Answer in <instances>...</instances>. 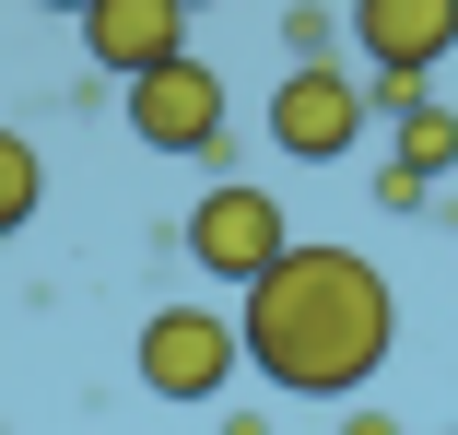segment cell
Masks as SVG:
<instances>
[{
	"mask_svg": "<svg viewBox=\"0 0 458 435\" xmlns=\"http://www.w3.org/2000/svg\"><path fill=\"white\" fill-rule=\"evenodd\" d=\"M400 341V294L364 247H283L235 306V354L294 388V400H352Z\"/></svg>",
	"mask_w": 458,
	"mask_h": 435,
	"instance_id": "obj_1",
	"label": "cell"
},
{
	"mask_svg": "<svg viewBox=\"0 0 458 435\" xmlns=\"http://www.w3.org/2000/svg\"><path fill=\"white\" fill-rule=\"evenodd\" d=\"M283 247H294V224H283V189H247V177H224V189H200V200H189V259H200L212 283H235V294H247V283H259Z\"/></svg>",
	"mask_w": 458,
	"mask_h": 435,
	"instance_id": "obj_2",
	"label": "cell"
},
{
	"mask_svg": "<svg viewBox=\"0 0 458 435\" xmlns=\"http://www.w3.org/2000/svg\"><path fill=\"white\" fill-rule=\"evenodd\" d=\"M352 141H364L352 59H294L283 95H270V153H283V165H341Z\"/></svg>",
	"mask_w": 458,
	"mask_h": 435,
	"instance_id": "obj_3",
	"label": "cell"
},
{
	"mask_svg": "<svg viewBox=\"0 0 458 435\" xmlns=\"http://www.w3.org/2000/svg\"><path fill=\"white\" fill-rule=\"evenodd\" d=\"M118 107H130V141H141V153H189V165H200V153L224 141V71L189 47V59H165L153 82H130Z\"/></svg>",
	"mask_w": 458,
	"mask_h": 435,
	"instance_id": "obj_4",
	"label": "cell"
},
{
	"mask_svg": "<svg viewBox=\"0 0 458 435\" xmlns=\"http://www.w3.org/2000/svg\"><path fill=\"white\" fill-rule=\"evenodd\" d=\"M235 365H247L235 354V318H212V306H153L141 318V388L153 400H224Z\"/></svg>",
	"mask_w": 458,
	"mask_h": 435,
	"instance_id": "obj_5",
	"label": "cell"
},
{
	"mask_svg": "<svg viewBox=\"0 0 458 435\" xmlns=\"http://www.w3.org/2000/svg\"><path fill=\"white\" fill-rule=\"evenodd\" d=\"M341 36L364 47V71L423 82V71L458 47V0H341Z\"/></svg>",
	"mask_w": 458,
	"mask_h": 435,
	"instance_id": "obj_6",
	"label": "cell"
},
{
	"mask_svg": "<svg viewBox=\"0 0 458 435\" xmlns=\"http://www.w3.org/2000/svg\"><path fill=\"white\" fill-rule=\"evenodd\" d=\"M82 59L106 82H153L165 59H189V13L176 0H95L82 13Z\"/></svg>",
	"mask_w": 458,
	"mask_h": 435,
	"instance_id": "obj_7",
	"label": "cell"
},
{
	"mask_svg": "<svg viewBox=\"0 0 458 435\" xmlns=\"http://www.w3.org/2000/svg\"><path fill=\"white\" fill-rule=\"evenodd\" d=\"M388 177H411V189H435V177H458V107H411V118H388Z\"/></svg>",
	"mask_w": 458,
	"mask_h": 435,
	"instance_id": "obj_8",
	"label": "cell"
},
{
	"mask_svg": "<svg viewBox=\"0 0 458 435\" xmlns=\"http://www.w3.org/2000/svg\"><path fill=\"white\" fill-rule=\"evenodd\" d=\"M36 200H47L36 141H24V130H0V235H24V224H36Z\"/></svg>",
	"mask_w": 458,
	"mask_h": 435,
	"instance_id": "obj_9",
	"label": "cell"
},
{
	"mask_svg": "<svg viewBox=\"0 0 458 435\" xmlns=\"http://www.w3.org/2000/svg\"><path fill=\"white\" fill-rule=\"evenodd\" d=\"M283 47L294 59H341V13H329V0H294V13H283Z\"/></svg>",
	"mask_w": 458,
	"mask_h": 435,
	"instance_id": "obj_10",
	"label": "cell"
},
{
	"mask_svg": "<svg viewBox=\"0 0 458 435\" xmlns=\"http://www.w3.org/2000/svg\"><path fill=\"white\" fill-rule=\"evenodd\" d=\"M341 435H400V423H388V412H364V400H352V412H341Z\"/></svg>",
	"mask_w": 458,
	"mask_h": 435,
	"instance_id": "obj_11",
	"label": "cell"
},
{
	"mask_svg": "<svg viewBox=\"0 0 458 435\" xmlns=\"http://www.w3.org/2000/svg\"><path fill=\"white\" fill-rule=\"evenodd\" d=\"M224 435H270V412H224Z\"/></svg>",
	"mask_w": 458,
	"mask_h": 435,
	"instance_id": "obj_12",
	"label": "cell"
},
{
	"mask_svg": "<svg viewBox=\"0 0 458 435\" xmlns=\"http://www.w3.org/2000/svg\"><path fill=\"white\" fill-rule=\"evenodd\" d=\"M47 13H95V0H47Z\"/></svg>",
	"mask_w": 458,
	"mask_h": 435,
	"instance_id": "obj_13",
	"label": "cell"
},
{
	"mask_svg": "<svg viewBox=\"0 0 458 435\" xmlns=\"http://www.w3.org/2000/svg\"><path fill=\"white\" fill-rule=\"evenodd\" d=\"M176 13H212V0H176Z\"/></svg>",
	"mask_w": 458,
	"mask_h": 435,
	"instance_id": "obj_14",
	"label": "cell"
}]
</instances>
